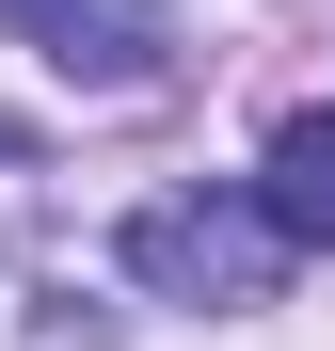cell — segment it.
<instances>
[{
    "mask_svg": "<svg viewBox=\"0 0 335 351\" xmlns=\"http://www.w3.org/2000/svg\"><path fill=\"white\" fill-rule=\"evenodd\" d=\"M128 256L160 304H208V319H240V304H271V271H288V240H271V208H240V192H160V208H128Z\"/></svg>",
    "mask_w": 335,
    "mask_h": 351,
    "instance_id": "cell-1",
    "label": "cell"
},
{
    "mask_svg": "<svg viewBox=\"0 0 335 351\" xmlns=\"http://www.w3.org/2000/svg\"><path fill=\"white\" fill-rule=\"evenodd\" d=\"M32 48H48V80H80V96H144L160 64H176V16L160 0H0Z\"/></svg>",
    "mask_w": 335,
    "mask_h": 351,
    "instance_id": "cell-2",
    "label": "cell"
},
{
    "mask_svg": "<svg viewBox=\"0 0 335 351\" xmlns=\"http://www.w3.org/2000/svg\"><path fill=\"white\" fill-rule=\"evenodd\" d=\"M256 208H271V240H303V256H335V96L271 128V176H256Z\"/></svg>",
    "mask_w": 335,
    "mask_h": 351,
    "instance_id": "cell-3",
    "label": "cell"
},
{
    "mask_svg": "<svg viewBox=\"0 0 335 351\" xmlns=\"http://www.w3.org/2000/svg\"><path fill=\"white\" fill-rule=\"evenodd\" d=\"M0 160H32V128H0Z\"/></svg>",
    "mask_w": 335,
    "mask_h": 351,
    "instance_id": "cell-4",
    "label": "cell"
}]
</instances>
